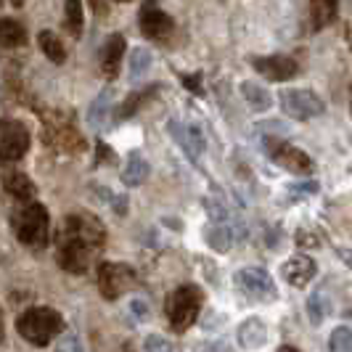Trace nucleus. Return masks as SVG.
<instances>
[{"mask_svg": "<svg viewBox=\"0 0 352 352\" xmlns=\"http://www.w3.org/2000/svg\"><path fill=\"white\" fill-rule=\"evenodd\" d=\"M106 244V228L88 212L67 214L56 233V263L72 276H82L98 249Z\"/></svg>", "mask_w": 352, "mask_h": 352, "instance_id": "1", "label": "nucleus"}, {"mask_svg": "<svg viewBox=\"0 0 352 352\" xmlns=\"http://www.w3.org/2000/svg\"><path fill=\"white\" fill-rule=\"evenodd\" d=\"M16 331L35 347H48L64 331V318L53 307H30L16 320Z\"/></svg>", "mask_w": 352, "mask_h": 352, "instance_id": "2", "label": "nucleus"}, {"mask_svg": "<svg viewBox=\"0 0 352 352\" xmlns=\"http://www.w3.org/2000/svg\"><path fill=\"white\" fill-rule=\"evenodd\" d=\"M11 226L16 239L24 247L43 249L48 247L51 239V220H48V210L37 201H27L24 207H19L11 217Z\"/></svg>", "mask_w": 352, "mask_h": 352, "instance_id": "3", "label": "nucleus"}, {"mask_svg": "<svg viewBox=\"0 0 352 352\" xmlns=\"http://www.w3.org/2000/svg\"><path fill=\"white\" fill-rule=\"evenodd\" d=\"M43 141L48 143L53 151H61V154H77L85 148V138L74 127L72 114H64V111L43 114Z\"/></svg>", "mask_w": 352, "mask_h": 352, "instance_id": "4", "label": "nucleus"}, {"mask_svg": "<svg viewBox=\"0 0 352 352\" xmlns=\"http://www.w3.org/2000/svg\"><path fill=\"white\" fill-rule=\"evenodd\" d=\"M201 302H204V294L201 289L194 286V283H183L177 286L175 292L170 294L167 300V318H170V326L173 331L183 334L188 331L199 318V310H201Z\"/></svg>", "mask_w": 352, "mask_h": 352, "instance_id": "5", "label": "nucleus"}, {"mask_svg": "<svg viewBox=\"0 0 352 352\" xmlns=\"http://www.w3.org/2000/svg\"><path fill=\"white\" fill-rule=\"evenodd\" d=\"M135 286V270L124 263H98V292L109 302L120 300Z\"/></svg>", "mask_w": 352, "mask_h": 352, "instance_id": "6", "label": "nucleus"}, {"mask_svg": "<svg viewBox=\"0 0 352 352\" xmlns=\"http://www.w3.org/2000/svg\"><path fill=\"white\" fill-rule=\"evenodd\" d=\"M30 151V130L19 120H0V164H14Z\"/></svg>", "mask_w": 352, "mask_h": 352, "instance_id": "7", "label": "nucleus"}, {"mask_svg": "<svg viewBox=\"0 0 352 352\" xmlns=\"http://www.w3.org/2000/svg\"><path fill=\"white\" fill-rule=\"evenodd\" d=\"M265 154L273 159L276 164H281L283 170L294 173V175H310L313 173V159L307 157L302 148L292 146V143L281 141V138H265Z\"/></svg>", "mask_w": 352, "mask_h": 352, "instance_id": "8", "label": "nucleus"}, {"mask_svg": "<svg viewBox=\"0 0 352 352\" xmlns=\"http://www.w3.org/2000/svg\"><path fill=\"white\" fill-rule=\"evenodd\" d=\"M138 27H141V35L154 40V43H164V40H170L173 32H175L173 16L159 8L157 0H143L141 14H138Z\"/></svg>", "mask_w": 352, "mask_h": 352, "instance_id": "9", "label": "nucleus"}, {"mask_svg": "<svg viewBox=\"0 0 352 352\" xmlns=\"http://www.w3.org/2000/svg\"><path fill=\"white\" fill-rule=\"evenodd\" d=\"M236 286L241 289V294L257 302H276L278 300V289L273 278L265 273L263 267H244L236 273Z\"/></svg>", "mask_w": 352, "mask_h": 352, "instance_id": "10", "label": "nucleus"}, {"mask_svg": "<svg viewBox=\"0 0 352 352\" xmlns=\"http://www.w3.org/2000/svg\"><path fill=\"white\" fill-rule=\"evenodd\" d=\"M281 106L283 111L292 117V120H313L318 114H323V101L318 98L313 90H300V88H292V90H281Z\"/></svg>", "mask_w": 352, "mask_h": 352, "instance_id": "11", "label": "nucleus"}, {"mask_svg": "<svg viewBox=\"0 0 352 352\" xmlns=\"http://www.w3.org/2000/svg\"><path fill=\"white\" fill-rule=\"evenodd\" d=\"M252 67H254V72H260L265 80H270V82H286V80L300 74L297 58L281 56V53H276V56H254Z\"/></svg>", "mask_w": 352, "mask_h": 352, "instance_id": "12", "label": "nucleus"}, {"mask_svg": "<svg viewBox=\"0 0 352 352\" xmlns=\"http://www.w3.org/2000/svg\"><path fill=\"white\" fill-rule=\"evenodd\" d=\"M124 48H127V40H124V35H120V32L111 35L104 43V48L98 53V64H101V74H104L106 80H114V77L120 74Z\"/></svg>", "mask_w": 352, "mask_h": 352, "instance_id": "13", "label": "nucleus"}, {"mask_svg": "<svg viewBox=\"0 0 352 352\" xmlns=\"http://www.w3.org/2000/svg\"><path fill=\"white\" fill-rule=\"evenodd\" d=\"M283 278L286 283H292L294 289H305L307 283L316 278L318 273V265L310 260V257H305V254H297V257H292L289 263H283Z\"/></svg>", "mask_w": 352, "mask_h": 352, "instance_id": "14", "label": "nucleus"}, {"mask_svg": "<svg viewBox=\"0 0 352 352\" xmlns=\"http://www.w3.org/2000/svg\"><path fill=\"white\" fill-rule=\"evenodd\" d=\"M159 90H162V85L159 82H151V85H146V88L135 90V93H130L127 98H124L122 104L117 106V111H114V120L117 122H124V120H130L138 109H143V106L148 104V101H154L159 96Z\"/></svg>", "mask_w": 352, "mask_h": 352, "instance_id": "15", "label": "nucleus"}, {"mask_svg": "<svg viewBox=\"0 0 352 352\" xmlns=\"http://www.w3.org/2000/svg\"><path fill=\"white\" fill-rule=\"evenodd\" d=\"M3 188H6V194L14 196V199L21 201V204L35 201V196H37L35 183L24 175V173H16V170H11V173L3 175Z\"/></svg>", "mask_w": 352, "mask_h": 352, "instance_id": "16", "label": "nucleus"}, {"mask_svg": "<svg viewBox=\"0 0 352 352\" xmlns=\"http://www.w3.org/2000/svg\"><path fill=\"white\" fill-rule=\"evenodd\" d=\"M336 14H339V0H310V16H307L310 32H320L329 24H334Z\"/></svg>", "mask_w": 352, "mask_h": 352, "instance_id": "17", "label": "nucleus"}, {"mask_svg": "<svg viewBox=\"0 0 352 352\" xmlns=\"http://www.w3.org/2000/svg\"><path fill=\"white\" fill-rule=\"evenodd\" d=\"M267 342V326H265L263 318H247L241 326H239V344L247 347V350H260Z\"/></svg>", "mask_w": 352, "mask_h": 352, "instance_id": "18", "label": "nucleus"}, {"mask_svg": "<svg viewBox=\"0 0 352 352\" xmlns=\"http://www.w3.org/2000/svg\"><path fill=\"white\" fill-rule=\"evenodd\" d=\"M27 43V30L16 19L0 16V45L3 48H21Z\"/></svg>", "mask_w": 352, "mask_h": 352, "instance_id": "19", "label": "nucleus"}, {"mask_svg": "<svg viewBox=\"0 0 352 352\" xmlns=\"http://www.w3.org/2000/svg\"><path fill=\"white\" fill-rule=\"evenodd\" d=\"M170 133L175 135V141L183 146V151H188V157L196 159L199 157V151H201V135H199V130L196 127H180L177 122H170Z\"/></svg>", "mask_w": 352, "mask_h": 352, "instance_id": "20", "label": "nucleus"}, {"mask_svg": "<svg viewBox=\"0 0 352 352\" xmlns=\"http://www.w3.org/2000/svg\"><path fill=\"white\" fill-rule=\"evenodd\" d=\"M204 239L214 252H230L233 249V241H236V233L228 223H214L212 228L204 230Z\"/></svg>", "mask_w": 352, "mask_h": 352, "instance_id": "21", "label": "nucleus"}, {"mask_svg": "<svg viewBox=\"0 0 352 352\" xmlns=\"http://www.w3.org/2000/svg\"><path fill=\"white\" fill-rule=\"evenodd\" d=\"M148 175V164H146V159L141 154H130L127 157V164H124L122 170V183L124 186H141L143 180Z\"/></svg>", "mask_w": 352, "mask_h": 352, "instance_id": "22", "label": "nucleus"}, {"mask_svg": "<svg viewBox=\"0 0 352 352\" xmlns=\"http://www.w3.org/2000/svg\"><path fill=\"white\" fill-rule=\"evenodd\" d=\"M37 43H40L43 53L51 58L53 64H64V61H67V48H64V43L53 35L51 30H43V32L37 35Z\"/></svg>", "mask_w": 352, "mask_h": 352, "instance_id": "23", "label": "nucleus"}, {"mask_svg": "<svg viewBox=\"0 0 352 352\" xmlns=\"http://www.w3.org/2000/svg\"><path fill=\"white\" fill-rule=\"evenodd\" d=\"M64 27L72 37L82 35V0H67L64 3Z\"/></svg>", "mask_w": 352, "mask_h": 352, "instance_id": "24", "label": "nucleus"}, {"mask_svg": "<svg viewBox=\"0 0 352 352\" xmlns=\"http://www.w3.org/2000/svg\"><path fill=\"white\" fill-rule=\"evenodd\" d=\"M329 313H331V302H329V297H326L323 292H316V294L307 300V318H310V323H313V326H320Z\"/></svg>", "mask_w": 352, "mask_h": 352, "instance_id": "25", "label": "nucleus"}, {"mask_svg": "<svg viewBox=\"0 0 352 352\" xmlns=\"http://www.w3.org/2000/svg\"><path fill=\"white\" fill-rule=\"evenodd\" d=\"M241 93H244V98L249 101V106L254 109V111H265V109H270V93L260 85H254V82H244L241 85Z\"/></svg>", "mask_w": 352, "mask_h": 352, "instance_id": "26", "label": "nucleus"}, {"mask_svg": "<svg viewBox=\"0 0 352 352\" xmlns=\"http://www.w3.org/2000/svg\"><path fill=\"white\" fill-rule=\"evenodd\" d=\"M109 104H111V90H104L96 101H93V106H90V114L88 120L93 127H101V124L106 122V114H109Z\"/></svg>", "mask_w": 352, "mask_h": 352, "instance_id": "27", "label": "nucleus"}, {"mask_svg": "<svg viewBox=\"0 0 352 352\" xmlns=\"http://www.w3.org/2000/svg\"><path fill=\"white\" fill-rule=\"evenodd\" d=\"M329 350L331 352H352V331L347 326L334 329V334L329 336Z\"/></svg>", "mask_w": 352, "mask_h": 352, "instance_id": "28", "label": "nucleus"}, {"mask_svg": "<svg viewBox=\"0 0 352 352\" xmlns=\"http://www.w3.org/2000/svg\"><path fill=\"white\" fill-rule=\"evenodd\" d=\"M148 67H151V51H146V48H135V51H133V58H130V77H133V80H138Z\"/></svg>", "mask_w": 352, "mask_h": 352, "instance_id": "29", "label": "nucleus"}, {"mask_svg": "<svg viewBox=\"0 0 352 352\" xmlns=\"http://www.w3.org/2000/svg\"><path fill=\"white\" fill-rule=\"evenodd\" d=\"M143 352H173V344L164 339V336H146L143 342Z\"/></svg>", "mask_w": 352, "mask_h": 352, "instance_id": "30", "label": "nucleus"}, {"mask_svg": "<svg viewBox=\"0 0 352 352\" xmlns=\"http://www.w3.org/2000/svg\"><path fill=\"white\" fill-rule=\"evenodd\" d=\"M56 352H82V342L77 339L74 334H69V336H64L61 339V344H58V350Z\"/></svg>", "mask_w": 352, "mask_h": 352, "instance_id": "31", "label": "nucleus"}, {"mask_svg": "<svg viewBox=\"0 0 352 352\" xmlns=\"http://www.w3.org/2000/svg\"><path fill=\"white\" fill-rule=\"evenodd\" d=\"M180 80H183V85L191 93L201 96V74H180Z\"/></svg>", "mask_w": 352, "mask_h": 352, "instance_id": "32", "label": "nucleus"}, {"mask_svg": "<svg viewBox=\"0 0 352 352\" xmlns=\"http://www.w3.org/2000/svg\"><path fill=\"white\" fill-rule=\"evenodd\" d=\"M130 310H133V316L138 318V320H146V318H148V305H146L143 300L130 302Z\"/></svg>", "mask_w": 352, "mask_h": 352, "instance_id": "33", "label": "nucleus"}, {"mask_svg": "<svg viewBox=\"0 0 352 352\" xmlns=\"http://www.w3.org/2000/svg\"><path fill=\"white\" fill-rule=\"evenodd\" d=\"M297 244H300V247H320L316 233H307V230H300V233H297Z\"/></svg>", "mask_w": 352, "mask_h": 352, "instance_id": "34", "label": "nucleus"}, {"mask_svg": "<svg viewBox=\"0 0 352 352\" xmlns=\"http://www.w3.org/2000/svg\"><path fill=\"white\" fill-rule=\"evenodd\" d=\"M196 352H236L230 344H226V342H212V344H201Z\"/></svg>", "mask_w": 352, "mask_h": 352, "instance_id": "35", "label": "nucleus"}, {"mask_svg": "<svg viewBox=\"0 0 352 352\" xmlns=\"http://www.w3.org/2000/svg\"><path fill=\"white\" fill-rule=\"evenodd\" d=\"M111 148L106 146V143H101L98 141V146H96V164H101V162H111Z\"/></svg>", "mask_w": 352, "mask_h": 352, "instance_id": "36", "label": "nucleus"}, {"mask_svg": "<svg viewBox=\"0 0 352 352\" xmlns=\"http://www.w3.org/2000/svg\"><path fill=\"white\" fill-rule=\"evenodd\" d=\"M90 8H93V14L98 19L109 16V3H106V0H90Z\"/></svg>", "mask_w": 352, "mask_h": 352, "instance_id": "37", "label": "nucleus"}, {"mask_svg": "<svg viewBox=\"0 0 352 352\" xmlns=\"http://www.w3.org/2000/svg\"><path fill=\"white\" fill-rule=\"evenodd\" d=\"M339 257L344 260V265L352 270V249H339Z\"/></svg>", "mask_w": 352, "mask_h": 352, "instance_id": "38", "label": "nucleus"}, {"mask_svg": "<svg viewBox=\"0 0 352 352\" xmlns=\"http://www.w3.org/2000/svg\"><path fill=\"white\" fill-rule=\"evenodd\" d=\"M278 352H300V350H297L294 344H281V347H278Z\"/></svg>", "mask_w": 352, "mask_h": 352, "instance_id": "39", "label": "nucleus"}, {"mask_svg": "<svg viewBox=\"0 0 352 352\" xmlns=\"http://www.w3.org/2000/svg\"><path fill=\"white\" fill-rule=\"evenodd\" d=\"M3 339H6V326H3V310H0V344H3Z\"/></svg>", "mask_w": 352, "mask_h": 352, "instance_id": "40", "label": "nucleus"}, {"mask_svg": "<svg viewBox=\"0 0 352 352\" xmlns=\"http://www.w3.org/2000/svg\"><path fill=\"white\" fill-rule=\"evenodd\" d=\"M11 3H14L16 8H21V6H24V0H11Z\"/></svg>", "mask_w": 352, "mask_h": 352, "instance_id": "41", "label": "nucleus"}, {"mask_svg": "<svg viewBox=\"0 0 352 352\" xmlns=\"http://www.w3.org/2000/svg\"><path fill=\"white\" fill-rule=\"evenodd\" d=\"M124 352H135V350H133V344H124Z\"/></svg>", "mask_w": 352, "mask_h": 352, "instance_id": "42", "label": "nucleus"}, {"mask_svg": "<svg viewBox=\"0 0 352 352\" xmlns=\"http://www.w3.org/2000/svg\"><path fill=\"white\" fill-rule=\"evenodd\" d=\"M117 3H130V0H117Z\"/></svg>", "mask_w": 352, "mask_h": 352, "instance_id": "43", "label": "nucleus"}]
</instances>
